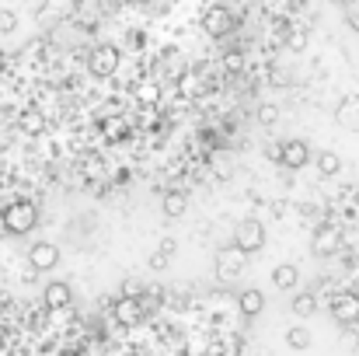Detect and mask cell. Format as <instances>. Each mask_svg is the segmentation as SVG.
<instances>
[{"mask_svg": "<svg viewBox=\"0 0 359 356\" xmlns=\"http://www.w3.org/2000/svg\"><path fill=\"white\" fill-rule=\"evenodd\" d=\"M0 217H4L7 235H28V231L35 228V220H39V210H35V203H28V199H14V203L4 206Z\"/></svg>", "mask_w": 359, "mask_h": 356, "instance_id": "6da1fadb", "label": "cell"}, {"mask_svg": "<svg viewBox=\"0 0 359 356\" xmlns=\"http://www.w3.org/2000/svg\"><path fill=\"white\" fill-rule=\"evenodd\" d=\"M244 265H248V251H241V248H220L213 258V272L220 283H234L244 272Z\"/></svg>", "mask_w": 359, "mask_h": 356, "instance_id": "7a4b0ae2", "label": "cell"}, {"mask_svg": "<svg viewBox=\"0 0 359 356\" xmlns=\"http://www.w3.org/2000/svg\"><path fill=\"white\" fill-rule=\"evenodd\" d=\"M122 56L116 46H109V42H102V46H95L91 49V56H88V70L95 74V77H112L116 70H119Z\"/></svg>", "mask_w": 359, "mask_h": 356, "instance_id": "3957f363", "label": "cell"}, {"mask_svg": "<svg viewBox=\"0 0 359 356\" xmlns=\"http://www.w3.org/2000/svg\"><path fill=\"white\" fill-rule=\"evenodd\" d=\"M231 28H234V14H231V7L213 4V7L203 14V32H206L210 39H224V35H231Z\"/></svg>", "mask_w": 359, "mask_h": 356, "instance_id": "277c9868", "label": "cell"}, {"mask_svg": "<svg viewBox=\"0 0 359 356\" xmlns=\"http://www.w3.org/2000/svg\"><path fill=\"white\" fill-rule=\"evenodd\" d=\"M265 244V224L262 220H241L238 228H234V248H241V251H258Z\"/></svg>", "mask_w": 359, "mask_h": 356, "instance_id": "5b68a950", "label": "cell"}, {"mask_svg": "<svg viewBox=\"0 0 359 356\" xmlns=\"http://www.w3.org/2000/svg\"><path fill=\"white\" fill-rule=\"evenodd\" d=\"M339 248H342V231L335 224H321L314 231V241H311V251L314 255H335Z\"/></svg>", "mask_w": 359, "mask_h": 356, "instance_id": "8992f818", "label": "cell"}, {"mask_svg": "<svg viewBox=\"0 0 359 356\" xmlns=\"http://www.w3.org/2000/svg\"><path fill=\"white\" fill-rule=\"evenodd\" d=\"M28 262H32L35 269L49 272V269L60 265V248H56L53 241H35V244L28 248Z\"/></svg>", "mask_w": 359, "mask_h": 356, "instance_id": "52a82bcc", "label": "cell"}, {"mask_svg": "<svg viewBox=\"0 0 359 356\" xmlns=\"http://www.w3.org/2000/svg\"><path fill=\"white\" fill-rule=\"evenodd\" d=\"M283 164H286L290 171L307 168V164H311V147H307L304 140H286V143H283Z\"/></svg>", "mask_w": 359, "mask_h": 356, "instance_id": "ba28073f", "label": "cell"}, {"mask_svg": "<svg viewBox=\"0 0 359 356\" xmlns=\"http://www.w3.org/2000/svg\"><path fill=\"white\" fill-rule=\"evenodd\" d=\"M42 301H46V308H49V311H67V308H70V301H74V290H70V283L53 279V283L46 286Z\"/></svg>", "mask_w": 359, "mask_h": 356, "instance_id": "9c48e42d", "label": "cell"}, {"mask_svg": "<svg viewBox=\"0 0 359 356\" xmlns=\"http://www.w3.org/2000/svg\"><path fill=\"white\" fill-rule=\"evenodd\" d=\"M332 315H335V322H342V325H356L359 322V297L356 294H339V297L332 301Z\"/></svg>", "mask_w": 359, "mask_h": 356, "instance_id": "30bf717a", "label": "cell"}, {"mask_svg": "<svg viewBox=\"0 0 359 356\" xmlns=\"http://www.w3.org/2000/svg\"><path fill=\"white\" fill-rule=\"evenodd\" d=\"M74 11H77V0H42V7H39V21L53 25V21L70 18Z\"/></svg>", "mask_w": 359, "mask_h": 356, "instance_id": "8fae6325", "label": "cell"}, {"mask_svg": "<svg viewBox=\"0 0 359 356\" xmlns=\"http://www.w3.org/2000/svg\"><path fill=\"white\" fill-rule=\"evenodd\" d=\"M143 315H147L143 301L119 297V304H116V318H119V325H140V322H143Z\"/></svg>", "mask_w": 359, "mask_h": 356, "instance_id": "7c38bea8", "label": "cell"}, {"mask_svg": "<svg viewBox=\"0 0 359 356\" xmlns=\"http://www.w3.org/2000/svg\"><path fill=\"white\" fill-rule=\"evenodd\" d=\"M339 126H346V129H359V95H346L342 102H339Z\"/></svg>", "mask_w": 359, "mask_h": 356, "instance_id": "4fadbf2b", "label": "cell"}, {"mask_svg": "<svg viewBox=\"0 0 359 356\" xmlns=\"http://www.w3.org/2000/svg\"><path fill=\"white\" fill-rule=\"evenodd\" d=\"M238 308L244 318H258V315L265 311V294H262V290H244L238 297Z\"/></svg>", "mask_w": 359, "mask_h": 356, "instance_id": "5bb4252c", "label": "cell"}, {"mask_svg": "<svg viewBox=\"0 0 359 356\" xmlns=\"http://www.w3.org/2000/svg\"><path fill=\"white\" fill-rule=\"evenodd\" d=\"M272 283H276L279 290H297V286H300V269H297L293 262H283V265H276Z\"/></svg>", "mask_w": 359, "mask_h": 356, "instance_id": "9a60e30c", "label": "cell"}, {"mask_svg": "<svg viewBox=\"0 0 359 356\" xmlns=\"http://www.w3.org/2000/svg\"><path fill=\"white\" fill-rule=\"evenodd\" d=\"M133 95H136V102H140L143 109H154V105L161 102V84H157V81H136Z\"/></svg>", "mask_w": 359, "mask_h": 356, "instance_id": "2e32d148", "label": "cell"}, {"mask_svg": "<svg viewBox=\"0 0 359 356\" xmlns=\"http://www.w3.org/2000/svg\"><path fill=\"white\" fill-rule=\"evenodd\" d=\"M314 168H318V175H325V178H335V175L342 171V157H339L335 150H321V154L314 157Z\"/></svg>", "mask_w": 359, "mask_h": 356, "instance_id": "e0dca14e", "label": "cell"}, {"mask_svg": "<svg viewBox=\"0 0 359 356\" xmlns=\"http://www.w3.org/2000/svg\"><path fill=\"white\" fill-rule=\"evenodd\" d=\"M161 210H164V217H168V220H178V217L189 210V199H185V192H164V199H161Z\"/></svg>", "mask_w": 359, "mask_h": 356, "instance_id": "ac0fdd59", "label": "cell"}, {"mask_svg": "<svg viewBox=\"0 0 359 356\" xmlns=\"http://www.w3.org/2000/svg\"><path fill=\"white\" fill-rule=\"evenodd\" d=\"M175 248H178V244H175L171 237H164V241L157 244V251L147 258V265H150V269H157V272H161V269H168V265H171V258H175Z\"/></svg>", "mask_w": 359, "mask_h": 356, "instance_id": "d6986e66", "label": "cell"}, {"mask_svg": "<svg viewBox=\"0 0 359 356\" xmlns=\"http://www.w3.org/2000/svg\"><path fill=\"white\" fill-rule=\"evenodd\" d=\"M18 126H21V133H25V136H39V133L46 129V116H42L39 109H25L21 119H18Z\"/></svg>", "mask_w": 359, "mask_h": 356, "instance_id": "ffe728a7", "label": "cell"}, {"mask_svg": "<svg viewBox=\"0 0 359 356\" xmlns=\"http://www.w3.org/2000/svg\"><path fill=\"white\" fill-rule=\"evenodd\" d=\"M311 343H314V336H311L304 325H293V329H286V346H290V350L304 353V350H311Z\"/></svg>", "mask_w": 359, "mask_h": 356, "instance_id": "44dd1931", "label": "cell"}, {"mask_svg": "<svg viewBox=\"0 0 359 356\" xmlns=\"http://www.w3.org/2000/svg\"><path fill=\"white\" fill-rule=\"evenodd\" d=\"M290 308H293L297 318H311V315L318 311V297H314V294H297Z\"/></svg>", "mask_w": 359, "mask_h": 356, "instance_id": "7402d4cb", "label": "cell"}, {"mask_svg": "<svg viewBox=\"0 0 359 356\" xmlns=\"http://www.w3.org/2000/svg\"><path fill=\"white\" fill-rule=\"evenodd\" d=\"M122 297H129V301H143V297H147V283H143L140 276L122 279Z\"/></svg>", "mask_w": 359, "mask_h": 356, "instance_id": "603a6c76", "label": "cell"}, {"mask_svg": "<svg viewBox=\"0 0 359 356\" xmlns=\"http://www.w3.org/2000/svg\"><path fill=\"white\" fill-rule=\"evenodd\" d=\"M18 28V14L14 11H0V35H11Z\"/></svg>", "mask_w": 359, "mask_h": 356, "instance_id": "cb8c5ba5", "label": "cell"}, {"mask_svg": "<svg viewBox=\"0 0 359 356\" xmlns=\"http://www.w3.org/2000/svg\"><path fill=\"white\" fill-rule=\"evenodd\" d=\"M276 119H279V109H276V105H262V109H258V122H262V126H276Z\"/></svg>", "mask_w": 359, "mask_h": 356, "instance_id": "d4e9b609", "label": "cell"}, {"mask_svg": "<svg viewBox=\"0 0 359 356\" xmlns=\"http://www.w3.org/2000/svg\"><path fill=\"white\" fill-rule=\"evenodd\" d=\"M178 91L192 98V95H199V81H196L192 74H185V77H182V84H178Z\"/></svg>", "mask_w": 359, "mask_h": 356, "instance_id": "484cf974", "label": "cell"}, {"mask_svg": "<svg viewBox=\"0 0 359 356\" xmlns=\"http://www.w3.org/2000/svg\"><path fill=\"white\" fill-rule=\"evenodd\" d=\"M346 21H349V28L359 32V0H349V4H346Z\"/></svg>", "mask_w": 359, "mask_h": 356, "instance_id": "4316f807", "label": "cell"}, {"mask_svg": "<svg viewBox=\"0 0 359 356\" xmlns=\"http://www.w3.org/2000/svg\"><path fill=\"white\" fill-rule=\"evenodd\" d=\"M105 133H109V140H122L126 126H122L119 119H109V122H105Z\"/></svg>", "mask_w": 359, "mask_h": 356, "instance_id": "83f0119b", "label": "cell"}, {"mask_svg": "<svg viewBox=\"0 0 359 356\" xmlns=\"http://www.w3.org/2000/svg\"><path fill=\"white\" fill-rule=\"evenodd\" d=\"M304 46H307V35H304V32H293V35H290V49H293V53H300Z\"/></svg>", "mask_w": 359, "mask_h": 356, "instance_id": "f1b7e54d", "label": "cell"}, {"mask_svg": "<svg viewBox=\"0 0 359 356\" xmlns=\"http://www.w3.org/2000/svg\"><path fill=\"white\" fill-rule=\"evenodd\" d=\"M0 70H7V53L0 49Z\"/></svg>", "mask_w": 359, "mask_h": 356, "instance_id": "f546056e", "label": "cell"}, {"mask_svg": "<svg viewBox=\"0 0 359 356\" xmlns=\"http://www.w3.org/2000/svg\"><path fill=\"white\" fill-rule=\"evenodd\" d=\"M4 231H7V228H4V217H0V235H4Z\"/></svg>", "mask_w": 359, "mask_h": 356, "instance_id": "4dcf8cb0", "label": "cell"}, {"mask_svg": "<svg viewBox=\"0 0 359 356\" xmlns=\"http://www.w3.org/2000/svg\"><path fill=\"white\" fill-rule=\"evenodd\" d=\"M18 4H32V0H18Z\"/></svg>", "mask_w": 359, "mask_h": 356, "instance_id": "1f68e13d", "label": "cell"}, {"mask_svg": "<svg viewBox=\"0 0 359 356\" xmlns=\"http://www.w3.org/2000/svg\"><path fill=\"white\" fill-rule=\"evenodd\" d=\"M119 4H129V0H119Z\"/></svg>", "mask_w": 359, "mask_h": 356, "instance_id": "d6a6232c", "label": "cell"}]
</instances>
